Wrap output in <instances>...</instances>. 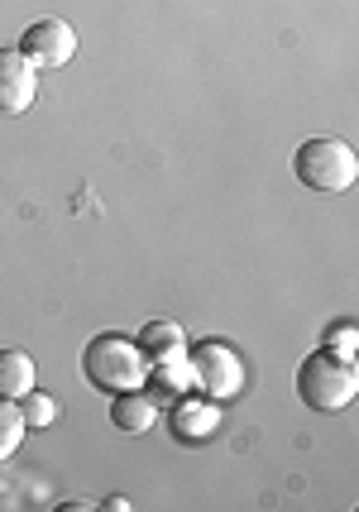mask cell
<instances>
[{
	"mask_svg": "<svg viewBox=\"0 0 359 512\" xmlns=\"http://www.w3.org/2000/svg\"><path fill=\"white\" fill-rule=\"evenodd\" d=\"M20 53L39 67V72H58V67H68L72 58H77V29H72L68 20H58V15L34 20L24 29Z\"/></svg>",
	"mask_w": 359,
	"mask_h": 512,
	"instance_id": "5",
	"label": "cell"
},
{
	"mask_svg": "<svg viewBox=\"0 0 359 512\" xmlns=\"http://www.w3.org/2000/svg\"><path fill=\"white\" fill-rule=\"evenodd\" d=\"M24 412H20V402L15 398H0V465L20 450V441H24Z\"/></svg>",
	"mask_w": 359,
	"mask_h": 512,
	"instance_id": "10",
	"label": "cell"
},
{
	"mask_svg": "<svg viewBox=\"0 0 359 512\" xmlns=\"http://www.w3.org/2000/svg\"><path fill=\"white\" fill-rule=\"evenodd\" d=\"M20 412H24V426H53V417H58V402L44 398L39 388H29L20 398Z\"/></svg>",
	"mask_w": 359,
	"mask_h": 512,
	"instance_id": "11",
	"label": "cell"
},
{
	"mask_svg": "<svg viewBox=\"0 0 359 512\" xmlns=\"http://www.w3.org/2000/svg\"><path fill=\"white\" fill-rule=\"evenodd\" d=\"M135 345H139V355L149 359V364H163V359L187 355V335H182L178 321H149V326L135 335Z\"/></svg>",
	"mask_w": 359,
	"mask_h": 512,
	"instance_id": "7",
	"label": "cell"
},
{
	"mask_svg": "<svg viewBox=\"0 0 359 512\" xmlns=\"http://www.w3.org/2000/svg\"><path fill=\"white\" fill-rule=\"evenodd\" d=\"M355 326H350V321H340V326H331V335H326V345H321V350H326V355H336V359H350V364H355Z\"/></svg>",
	"mask_w": 359,
	"mask_h": 512,
	"instance_id": "12",
	"label": "cell"
},
{
	"mask_svg": "<svg viewBox=\"0 0 359 512\" xmlns=\"http://www.w3.org/2000/svg\"><path fill=\"white\" fill-rule=\"evenodd\" d=\"M111 422H115V431H130V436H139V431H149V426L158 422V402L149 398L144 388H130V393H115Z\"/></svg>",
	"mask_w": 359,
	"mask_h": 512,
	"instance_id": "8",
	"label": "cell"
},
{
	"mask_svg": "<svg viewBox=\"0 0 359 512\" xmlns=\"http://www.w3.org/2000/svg\"><path fill=\"white\" fill-rule=\"evenodd\" d=\"M359 393V374L350 359H336L326 350H312V355L297 364V398L312 412H345Z\"/></svg>",
	"mask_w": 359,
	"mask_h": 512,
	"instance_id": "3",
	"label": "cell"
},
{
	"mask_svg": "<svg viewBox=\"0 0 359 512\" xmlns=\"http://www.w3.org/2000/svg\"><path fill=\"white\" fill-rule=\"evenodd\" d=\"M292 173H297V182L307 192L336 197V192H350L359 182V154L345 139H307L292 154Z\"/></svg>",
	"mask_w": 359,
	"mask_h": 512,
	"instance_id": "2",
	"label": "cell"
},
{
	"mask_svg": "<svg viewBox=\"0 0 359 512\" xmlns=\"http://www.w3.org/2000/svg\"><path fill=\"white\" fill-rule=\"evenodd\" d=\"M187 364H192V379H197V388H202L206 398H235V393L245 388V364H240V355H235L230 345H221V340L192 345Z\"/></svg>",
	"mask_w": 359,
	"mask_h": 512,
	"instance_id": "4",
	"label": "cell"
},
{
	"mask_svg": "<svg viewBox=\"0 0 359 512\" xmlns=\"http://www.w3.org/2000/svg\"><path fill=\"white\" fill-rule=\"evenodd\" d=\"M82 374H87L91 388L101 393H130V388H144V374H149V359L139 355V345L130 335H91L87 350H82Z\"/></svg>",
	"mask_w": 359,
	"mask_h": 512,
	"instance_id": "1",
	"label": "cell"
},
{
	"mask_svg": "<svg viewBox=\"0 0 359 512\" xmlns=\"http://www.w3.org/2000/svg\"><path fill=\"white\" fill-rule=\"evenodd\" d=\"M34 383H39V374H34V359L24 355V350H0V398L20 402Z\"/></svg>",
	"mask_w": 359,
	"mask_h": 512,
	"instance_id": "9",
	"label": "cell"
},
{
	"mask_svg": "<svg viewBox=\"0 0 359 512\" xmlns=\"http://www.w3.org/2000/svg\"><path fill=\"white\" fill-rule=\"evenodd\" d=\"M39 96V67L20 48H0V115H24Z\"/></svg>",
	"mask_w": 359,
	"mask_h": 512,
	"instance_id": "6",
	"label": "cell"
}]
</instances>
